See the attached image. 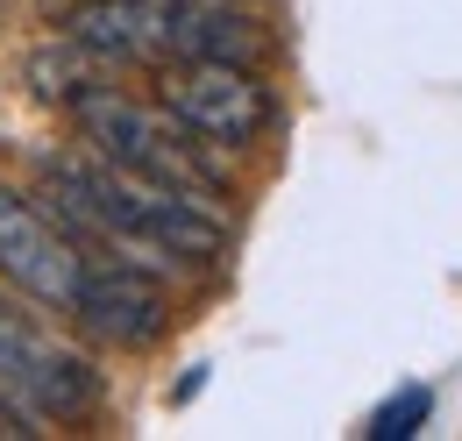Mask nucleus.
Here are the masks:
<instances>
[{
    "mask_svg": "<svg viewBox=\"0 0 462 441\" xmlns=\"http://www.w3.org/2000/svg\"><path fill=\"white\" fill-rule=\"evenodd\" d=\"M43 192L58 200L64 220H79V228H93L107 242H128V249H150V257L214 264L228 249V220L207 200L150 185V178L107 164V157H58L43 171Z\"/></svg>",
    "mask_w": 462,
    "mask_h": 441,
    "instance_id": "nucleus-1",
    "label": "nucleus"
},
{
    "mask_svg": "<svg viewBox=\"0 0 462 441\" xmlns=\"http://www.w3.org/2000/svg\"><path fill=\"white\" fill-rule=\"evenodd\" d=\"M71 114H79V128H86L93 157L135 171V178H150V185L192 192V200H207V207H221V200H228L221 171L207 164V143H199V136H185L164 108H143V100H128V93L86 86V93L71 100Z\"/></svg>",
    "mask_w": 462,
    "mask_h": 441,
    "instance_id": "nucleus-2",
    "label": "nucleus"
},
{
    "mask_svg": "<svg viewBox=\"0 0 462 441\" xmlns=\"http://www.w3.org/2000/svg\"><path fill=\"white\" fill-rule=\"evenodd\" d=\"M100 406V378L79 349L36 328L14 299H0V413L36 427V420H86Z\"/></svg>",
    "mask_w": 462,
    "mask_h": 441,
    "instance_id": "nucleus-3",
    "label": "nucleus"
},
{
    "mask_svg": "<svg viewBox=\"0 0 462 441\" xmlns=\"http://www.w3.org/2000/svg\"><path fill=\"white\" fill-rule=\"evenodd\" d=\"M164 114L214 150H249L271 128V86L242 57H171L164 64Z\"/></svg>",
    "mask_w": 462,
    "mask_h": 441,
    "instance_id": "nucleus-4",
    "label": "nucleus"
},
{
    "mask_svg": "<svg viewBox=\"0 0 462 441\" xmlns=\"http://www.w3.org/2000/svg\"><path fill=\"white\" fill-rule=\"evenodd\" d=\"M79 271H86V249L71 242V228H58L43 207H29L22 192L0 185V277L14 292H29L36 306L71 314Z\"/></svg>",
    "mask_w": 462,
    "mask_h": 441,
    "instance_id": "nucleus-5",
    "label": "nucleus"
},
{
    "mask_svg": "<svg viewBox=\"0 0 462 441\" xmlns=\"http://www.w3.org/2000/svg\"><path fill=\"white\" fill-rule=\"evenodd\" d=\"M71 314H79V328H93L100 342H115V349H150V342H164V328H171L164 285L143 271V264H115V257H86L79 292H71Z\"/></svg>",
    "mask_w": 462,
    "mask_h": 441,
    "instance_id": "nucleus-6",
    "label": "nucleus"
},
{
    "mask_svg": "<svg viewBox=\"0 0 462 441\" xmlns=\"http://www.w3.org/2000/svg\"><path fill=\"white\" fill-rule=\"evenodd\" d=\"M178 0H79L64 14V36L107 64H171Z\"/></svg>",
    "mask_w": 462,
    "mask_h": 441,
    "instance_id": "nucleus-7",
    "label": "nucleus"
},
{
    "mask_svg": "<svg viewBox=\"0 0 462 441\" xmlns=\"http://www.w3.org/2000/svg\"><path fill=\"white\" fill-rule=\"evenodd\" d=\"M427 420H434V391H427V385H405V391H392V399L370 413L363 435H370V441H405V435H420Z\"/></svg>",
    "mask_w": 462,
    "mask_h": 441,
    "instance_id": "nucleus-8",
    "label": "nucleus"
},
{
    "mask_svg": "<svg viewBox=\"0 0 462 441\" xmlns=\"http://www.w3.org/2000/svg\"><path fill=\"white\" fill-rule=\"evenodd\" d=\"M0 7H7V0H0Z\"/></svg>",
    "mask_w": 462,
    "mask_h": 441,
    "instance_id": "nucleus-9",
    "label": "nucleus"
}]
</instances>
